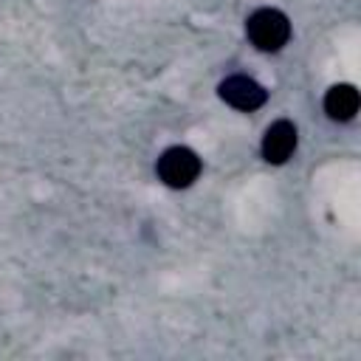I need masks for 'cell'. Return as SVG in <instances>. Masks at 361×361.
Returning <instances> with one entry per match:
<instances>
[{
    "mask_svg": "<svg viewBox=\"0 0 361 361\" xmlns=\"http://www.w3.org/2000/svg\"><path fill=\"white\" fill-rule=\"evenodd\" d=\"M245 34H248L254 48H259L265 54H276L290 39V20L279 8H268L265 6V8H257L254 14H248Z\"/></svg>",
    "mask_w": 361,
    "mask_h": 361,
    "instance_id": "1",
    "label": "cell"
},
{
    "mask_svg": "<svg viewBox=\"0 0 361 361\" xmlns=\"http://www.w3.org/2000/svg\"><path fill=\"white\" fill-rule=\"evenodd\" d=\"M217 93H220V99L226 104H231L234 110H245V113H251V110H257V107H262L268 102V90L257 79H251L245 73L226 76L220 82Z\"/></svg>",
    "mask_w": 361,
    "mask_h": 361,
    "instance_id": "3",
    "label": "cell"
},
{
    "mask_svg": "<svg viewBox=\"0 0 361 361\" xmlns=\"http://www.w3.org/2000/svg\"><path fill=\"white\" fill-rule=\"evenodd\" d=\"M358 104H361V96H358V90L353 85H333L324 93V113L333 121H350V118H355Z\"/></svg>",
    "mask_w": 361,
    "mask_h": 361,
    "instance_id": "5",
    "label": "cell"
},
{
    "mask_svg": "<svg viewBox=\"0 0 361 361\" xmlns=\"http://www.w3.org/2000/svg\"><path fill=\"white\" fill-rule=\"evenodd\" d=\"M155 172L169 189H186L200 175V158H197L195 149L178 144V147H169V149L161 152V158L155 164Z\"/></svg>",
    "mask_w": 361,
    "mask_h": 361,
    "instance_id": "2",
    "label": "cell"
},
{
    "mask_svg": "<svg viewBox=\"0 0 361 361\" xmlns=\"http://www.w3.org/2000/svg\"><path fill=\"white\" fill-rule=\"evenodd\" d=\"M296 141H299V135H296L293 121L279 118V121H274V124L265 130V135H262V158H265L268 164L279 166V164H285V161L293 155Z\"/></svg>",
    "mask_w": 361,
    "mask_h": 361,
    "instance_id": "4",
    "label": "cell"
}]
</instances>
